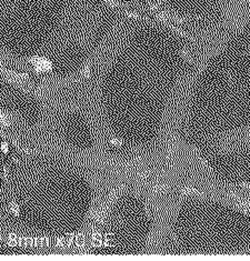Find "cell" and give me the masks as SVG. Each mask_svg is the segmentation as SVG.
Instances as JSON below:
<instances>
[{
    "instance_id": "obj_3",
    "label": "cell",
    "mask_w": 250,
    "mask_h": 261,
    "mask_svg": "<svg viewBox=\"0 0 250 261\" xmlns=\"http://www.w3.org/2000/svg\"><path fill=\"white\" fill-rule=\"evenodd\" d=\"M76 243L78 247H82L83 246V237L82 235H78L77 238H76Z\"/></svg>"
},
{
    "instance_id": "obj_1",
    "label": "cell",
    "mask_w": 250,
    "mask_h": 261,
    "mask_svg": "<svg viewBox=\"0 0 250 261\" xmlns=\"http://www.w3.org/2000/svg\"><path fill=\"white\" fill-rule=\"evenodd\" d=\"M8 244L9 246H11V247H13V246H16V243H17V236L15 235V233H10L9 236H8Z\"/></svg>"
},
{
    "instance_id": "obj_5",
    "label": "cell",
    "mask_w": 250,
    "mask_h": 261,
    "mask_svg": "<svg viewBox=\"0 0 250 261\" xmlns=\"http://www.w3.org/2000/svg\"><path fill=\"white\" fill-rule=\"evenodd\" d=\"M110 142L112 143V144H115V146H120V144H121V142H120L119 140H117V139H111Z\"/></svg>"
},
{
    "instance_id": "obj_4",
    "label": "cell",
    "mask_w": 250,
    "mask_h": 261,
    "mask_svg": "<svg viewBox=\"0 0 250 261\" xmlns=\"http://www.w3.org/2000/svg\"><path fill=\"white\" fill-rule=\"evenodd\" d=\"M0 150L2 151V152H8V144H7L6 142H2L1 144H0Z\"/></svg>"
},
{
    "instance_id": "obj_6",
    "label": "cell",
    "mask_w": 250,
    "mask_h": 261,
    "mask_svg": "<svg viewBox=\"0 0 250 261\" xmlns=\"http://www.w3.org/2000/svg\"><path fill=\"white\" fill-rule=\"evenodd\" d=\"M1 240H2V238H1V236H0V244H1Z\"/></svg>"
},
{
    "instance_id": "obj_2",
    "label": "cell",
    "mask_w": 250,
    "mask_h": 261,
    "mask_svg": "<svg viewBox=\"0 0 250 261\" xmlns=\"http://www.w3.org/2000/svg\"><path fill=\"white\" fill-rule=\"evenodd\" d=\"M9 210L12 212L13 214H16V216H19V213H20L18 205L15 203V202H11V203H10V205H9Z\"/></svg>"
}]
</instances>
